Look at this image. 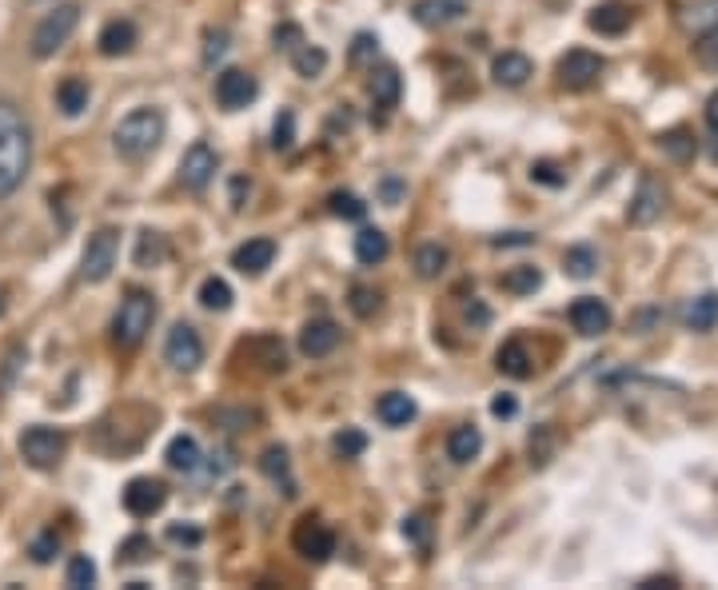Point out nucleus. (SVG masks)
Listing matches in <instances>:
<instances>
[{
	"instance_id": "obj_17",
	"label": "nucleus",
	"mask_w": 718,
	"mask_h": 590,
	"mask_svg": "<svg viewBox=\"0 0 718 590\" xmlns=\"http://www.w3.org/2000/svg\"><path fill=\"white\" fill-rule=\"evenodd\" d=\"M272 260H276V244L272 240H248V244H240L236 252H232V268L240 272V276H264L268 268H272Z\"/></svg>"
},
{
	"instance_id": "obj_28",
	"label": "nucleus",
	"mask_w": 718,
	"mask_h": 590,
	"mask_svg": "<svg viewBox=\"0 0 718 590\" xmlns=\"http://www.w3.org/2000/svg\"><path fill=\"white\" fill-rule=\"evenodd\" d=\"M391 256V244H387V236L379 232V228H359L356 236V260L363 268H375V264H383Z\"/></svg>"
},
{
	"instance_id": "obj_19",
	"label": "nucleus",
	"mask_w": 718,
	"mask_h": 590,
	"mask_svg": "<svg viewBox=\"0 0 718 590\" xmlns=\"http://www.w3.org/2000/svg\"><path fill=\"white\" fill-rule=\"evenodd\" d=\"M411 16H415V24H423V28H447V24H455V20L467 16V4H463V0H415V4H411Z\"/></svg>"
},
{
	"instance_id": "obj_25",
	"label": "nucleus",
	"mask_w": 718,
	"mask_h": 590,
	"mask_svg": "<svg viewBox=\"0 0 718 590\" xmlns=\"http://www.w3.org/2000/svg\"><path fill=\"white\" fill-rule=\"evenodd\" d=\"M415 399L411 395H403V391H387V395H379V403H375V415L387 423V427H407L411 419H415Z\"/></svg>"
},
{
	"instance_id": "obj_35",
	"label": "nucleus",
	"mask_w": 718,
	"mask_h": 590,
	"mask_svg": "<svg viewBox=\"0 0 718 590\" xmlns=\"http://www.w3.org/2000/svg\"><path fill=\"white\" fill-rule=\"evenodd\" d=\"M232 288H228V280H220V276H208L204 284H200V307H208V311H228L232 307Z\"/></svg>"
},
{
	"instance_id": "obj_7",
	"label": "nucleus",
	"mask_w": 718,
	"mask_h": 590,
	"mask_svg": "<svg viewBox=\"0 0 718 590\" xmlns=\"http://www.w3.org/2000/svg\"><path fill=\"white\" fill-rule=\"evenodd\" d=\"M164 359H168V367L172 371H196L200 363H204V339H200V331L192 327V323H176L172 331H168V339H164Z\"/></svg>"
},
{
	"instance_id": "obj_46",
	"label": "nucleus",
	"mask_w": 718,
	"mask_h": 590,
	"mask_svg": "<svg viewBox=\"0 0 718 590\" xmlns=\"http://www.w3.org/2000/svg\"><path fill=\"white\" fill-rule=\"evenodd\" d=\"M695 56H699L703 68L718 72V28L715 32H707V36H695Z\"/></svg>"
},
{
	"instance_id": "obj_18",
	"label": "nucleus",
	"mask_w": 718,
	"mask_h": 590,
	"mask_svg": "<svg viewBox=\"0 0 718 590\" xmlns=\"http://www.w3.org/2000/svg\"><path fill=\"white\" fill-rule=\"evenodd\" d=\"M340 347V327L332 323V319H312V323H304V331H300V351L308 355V359H324V355H332Z\"/></svg>"
},
{
	"instance_id": "obj_49",
	"label": "nucleus",
	"mask_w": 718,
	"mask_h": 590,
	"mask_svg": "<svg viewBox=\"0 0 718 590\" xmlns=\"http://www.w3.org/2000/svg\"><path fill=\"white\" fill-rule=\"evenodd\" d=\"M224 52H228V32H224V28H212V32H208V44H204V64L224 60Z\"/></svg>"
},
{
	"instance_id": "obj_8",
	"label": "nucleus",
	"mask_w": 718,
	"mask_h": 590,
	"mask_svg": "<svg viewBox=\"0 0 718 590\" xmlns=\"http://www.w3.org/2000/svg\"><path fill=\"white\" fill-rule=\"evenodd\" d=\"M603 56L599 52H587V48H571L563 60H559V84L571 88V92H587L599 84L603 76Z\"/></svg>"
},
{
	"instance_id": "obj_55",
	"label": "nucleus",
	"mask_w": 718,
	"mask_h": 590,
	"mask_svg": "<svg viewBox=\"0 0 718 590\" xmlns=\"http://www.w3.org/2000/svg\"><path fill=\"white\" fill-rule=\"evenodd\" d=\"M399 196H403V184H399L395 176H387V180H383V204H387V208H395V204H399Z\"/></svg>"
},
{
	"instance_id": "obj_6",
	"label": "nucleus",
	"mask_w": 718,
	"mask_h": 590,
	"mask_svg": "<svg viewBox=\"0 0 718 590\" xmlns=\"http://www.w3.org/2000/svg\"><path fill=\"white\" fill-rule=\"evenodd\" d=\"M64 451H68V439H64V431H56V427H40V423H36V427H28V431L20 435V455H24V463L36 467V471L60 467Z\"/></svg>"
},
{
	"instance_id": "obj_53",
	"label": "nucleus",
	"mask_w": 718,
	"mask_h": 590,
	"mask_svg": "<svg viewBox=\"0 0 718 590\" xmlns=\"http://www.w3.org/2000/svg\"><path fill=\"white\" fill-rule=\"evenodd\" d=\"M491 244H495V248H531L535 236H531V232H507V236H495Z\"/></svg>"
},
{
	"instance_id": "obj_57",
	"label": "nucleus",
	"mask_w": 718,
	"mask_h": 590,
	"mask_svg": "<svg viewBox=\"0 0 718 590\" xmlns=\"http://www.w3.org/2000/svg\"><path fill=\"white\" fill-rule=\"evenodd\" d=\"M467 319H475V323L483 327V323H487L491 315H487V307H479V303H471V307H467Z\"/></svg>"
},
{
	"instance_id": "obj_21",
	"label": "nucleus",
	"mask_w": 718,
	"mask_h": 590,
	"mask_svg": "<svg viewBox=\"0 0 718 590\" xmlns=\"http://www.w3.org/2000/svg\"><path fill=\"white\" fill-rule=\"evenodd\" d=\"M367 92H371L375 108H395V104H399V96H403V80H399V72H395L391 64H383V68H375V72H371Z\"/></svg>"
},
{
	"instance_id": "obj_32",
	"label": "nucleus",
	"mask_w": 718,
	"mask_h": 590,
	"mask_svg": "<svg viewBox=\"0 0 718 590\" xmlns=\"http://www.w3.org/2000/svg\"><path fill=\"white\" fill-rule=\"evenodd\" d=\"M292 68H296V76H304V80H316V76H324V68H328V52L320 48V44H300L296 52H292Z\"/></svg>"
},
{
	"instance_id": "obj_1",
	"label": "nucleus",
	"mask_w": 718,
	"mask_h": 590,
	"mask_svg": "<svg viewBox=\"0 0 718 590\" xmlns=\"http://www.w3.org/2000/svg\"><path fill=\"white\" fill-rule=\"evenodd\" d=\"M32 168V128L16 100L0 96V200H8Z\"/></svg>"
},
{
	"instance_id": "obj_31",
	"label": "nucleus",
	"mask_w": 718,
	"mask_h": 590,
	"mask_svg": "<svg viewBox=\"0 0 718 590\" xmlns=\"http://www.w3.org/2000/svg\"><path fill=\"white\" fill-rule=\"evenodd\" d=\"M447 264H451V252L443 244H423L415 252V276L419 280H439L447 272Z\"/></svg>"
},
{
	"instance_id": "obj_40",
	"label": "nucleus",
	"mask_w": 718,
	"mask_h": 590,
	"mask_svg": "<svg viewBox=\"0 0 718 590\" xmlns=\"http://www.w3.org/2000/svg\"><path fill=\"white\" fill-rule=\"evenodd\" d=\"M292 144H296V112L284 108V112L276 116V124H272V148H276V152H288Z\"/></svg>"
},
{
	"instance_id": "obj_5",
	"label": "nucleus",
	"mask_w": 718,
	"mask_h": 590,
	"mask_svg": "<svg viewBox=\"0 0 718 590\" xmlns=\"http://www.w3.org/2000/svg\"><path fill=\"white\" fill-rule=\"evenodd\" d=\"M116 256H120V232L116 228H100L96 236H88L84 244V256H80V280L84 284H104L116 268Z\"/></svg>"
},
{
	"instance_id": "obj_15",
	"label": "nucleus",
	"mask_w": 718,
	"mask_h": 590,
	"mask_svg": "<svg viewBox=\"0 0 718 590\" xmlns=\"http://www.w3.org/2000/svg\"><path fill=\"white\" fill-rule=\"evenodd\" d=\"M136 40H140L136 24H132L128 16H116V20H108V24L100 28L96 48H100V56H128V52L136 48Z\"/></svg>"
},
{
	"instance_id": "obj_52",
	"label": "nucleus",
	"mask_w": 718,
	"mask_h": 590,
	"mask_svg": "<svg viewBox=\"0 0 718 590\" xmlns=\"http://www.w3.org/2000/svg\"><path fill=\"white\" fill-rule=\"evenodd\" d=\"M491 415L495 419H515L519 415V399L515 395H495L491 399Z\"/></svg>"
},
{
	"instance_id": "obj_45",
	"label": "nucleus",
	"mask_w": 718,
	"mask_h": 590,
	"mask_svg": "<svg viewBox=\"0 0 718 590\" xmlns=\"http://www.w3.org/2000/svg\"><path fill=\"white\" fill-rule=\"evenodd\" d=\"M168 543L176 547H200L204 543V531L196 523H168Z\"/></svg>"
},
{
	"instance_id": "obj_34",
	"label": "nucleus",
	"mask_w": 718,
	"mask_h": 590,
	"mask_svg": "<svg viewBox=\"0 0 718 590\" xmlns=\"http://www.w3.org/2000/svg\"><path fill=\"white\" fill-rule=\"evenodd\" d=\"M659 148H663L671 160H679V164L695 160V152H699V144H695V136H691L687 128H671V132H663V136H659Z\"/></svg>"
},
{
	"instance_id": "obj_23",
	"label": "nucleus",
	"mask_w": 718,
	"mask_h": 590,
	"mask_svg": "<svg viewBox=\"0 0 718 590\" xmlns=\"http://www.w3.org/2000/svg\"><path fill=\"white\" fill-rule=\"evenodd\" d=\"M683 323H687V331H715L718 323V295L707 292V295H695V299H687L683 303Z\"/></svg>"
},
{
	"instance_id": "obj_43",
	"label": "nucleus",
	"mask_w": 718,
	"mask_h": 590,
	"mask_svg": "<svg viewBox=\"0 0 718 590\" xmlns=\"http://www.w3.org/2000/svg\"><path fill=\"white\" fill-rule=\"evenodd\" d=\"M260 471H264L268 479H288V471H292L288 451H284V447H268V451L260 455Z\"/></svg>"
},
{
	"instance_id": "obj_27",
	"label": "nucleus",
	"mask_w": 718,
	"mask_h": 590,
	"mask_svg": "<svg viewBox=\"0 0 718 590\" xmlns=\"http://www.w3.org/2000/svg\"><path fill=\"white\" fill-rule=\"evenodd\" d=\"M679 24L691 32V36H707L718 28V0H699V4H687L679 12Z\"/></svg>"
},
{
	"instance_id": "obj_51",
	"label": "nucleus",
	"mask_w": 718,
	"mask_h": 590,
	"mask_svg": "<svg viewBox=\"0 0 718 590\" xmlns=\"http://www.w3.org/2000/svg\"><path fill=\"white\" fill-rule=\"evenodd\" d=\"M379 52V40L371 36V32H359L356 40H352V64H363V60H371Z\"/></svg>"
},
{
	"instance_id": "obj_38",
	"label": "nucleus",
	"mask_w": 718,
	"mask_h": 590,
	"mask_svg": "<svg viewBox=\"0 0 718 590\" xmlns=\"http://www.w3.org/2000/svg\"><path fill=\"white\" fill-rule=\"evenodd\" d=\"M148 559H152V539H148V535H132V539L120 543L116 563H124V567H140V563H148Z\"/></svg>"
},
{
	"instance_id": "obj_12",
	"label": "nucleus",
	"mask_w": 718,
	"mask_h": 590,
	"mask_svg": "<svg viewBox=\"0 0 718 590\" xmlns=\"http://www.w3.org/2000/svg\"><path fill=\"white\" fill-rule=\"evenodd\" d=\"M292 543H296V551H300L304 559H312V563H328V559L336 555V535H332L324 523H316V519H300L296 531H292Z\"/></svg>"
},
{
	"instance_id": "obj_24",
	"label": "nucleus",
	"mask_w": 718,
	"mask_h": 590,
	"mask_svg": "<svg viewBox=\"0 0 718 590\" xmlns=\"http://www.w3.org/2000/svg\"><path fill=\"white\" fill-rule=\"evenodd\" d=\"M535 359H531V351L519 343V339H507L499 351H495V367L507 375V379H527L535 367H531Z\"/></svg>"
},
{
	"instance_id": "obj_48",
	"label": "nucleus",
	"mask_w": 718,
	"mask_h": 590,
	"mask_svg": "<svg viewBox=\"0 0 718 590\" xmlns=\"http://www.w3.org/2000/svg\"><path fill=\"white\" fill-rule=\"evenodd\" d=\"M272 40H276V48H284V52L292 56V52L304 44V28H300V24H280V28L272 32Z\"/></svg>"
},
{
	"instance_id": "obj_44",
	"label": "nucleus",
	"mask_w": 718,
	"mask_h": 590,
	"mask_svg": "<svg viewBox=\"0 0 718 590\" xmlns=\"http://www.w3.org/2000/svg\"><path fill=\"white\" fill-rule=\"evenodd\" d=\"M348 307L356 311L359 319H371V315L379 311V292H375V288H363V284H356V288H352V299H348Z\"/></svg>"
},
{
	"instance_id": "obj_54",
	"label": "nucleus",
	"mask_w": 718,
	"mask_h": 590,
	"mask_svg": "<svg viewBox=\"0 0 718 590\" xmlns=\"http://www.w3.org/2000/svg\"><path fill=\"white\" fill-rule=\"evenodd\" d=\"M403 539H411V543H427V523L419 519V515H411V519H403Z\"/></svg>"
},
{
	"instance_id": "obj_10",
	"label": "nucleus",
	"mask_w": 718,
	"mask_h": 590,
	"mask_svg": "<svg viewBox=\"0 0 718 590\" xmlns=\"http://www.w3.org/2000/svg\"><path fill=\"white\" fill-rule=\"evenodd\" d=\"M256 96H260V80H256L252 72H244V68H224V72L216 76V100H220V108L240 112V108H248Z\"/></svg>"
},
{
	"instance_id": "obj_37",
	"label": "nucleus",
	"mask_w": 718,
	"mask_h": 590,
	"mask_svg": "<svg viewBox=\"0 0 718 590\" xmlns=\"http://www.w3.org/2000/svg\"><path fill=\"white\" fill-rule=\"evenodd\" d=\"M328 212H332V216H340V220H352V224H359V220L367 216V204L359 200L356 192H332V196H328Z\"/></svg>"
},
{
	"instance_id": "obj_58",
	"label": "nucleus",
	"mask_w": 718,
	"mask_h": 590,
	"mask_svg": "<svg viewBox=\"0 0 718 590\" xmlns=\"http://www.w3.org/2000/svg\"><path fill=\"white\" fill-rule=\"evenodd\" d=\"M0 315H4V288H0Z\"/></svg>"
},
{
	"instance_id": "obj_2",
	"label": "nucleus",
	"mask_w": 718,
	"mask_h": 590,
	"mask_svg": "<svg viewBox=\"0 0 718 590\" xmlns=\"http://www.w3.org/2000/svg\"><path fill=\"white\" fill-rule=\"evenodd\" d=\"M164 132H168V120H164L160 108H132V112L116 124L112 148H116L124 160H144V156H152V152L160 148Z\"/></svg>"
},
{
	"instance_id": "obj_56",
	"label": "nucleus",
	"mask_w": 718,
	"mask_h": 590,
	"mask_svg": "<svg viewBox=\"0 0 718 590\" xmlns=\"http://www.w3.org/2000/svg\"><path fill=\"white\" fill-rule=\"evenodd\" d=\"M707 124L718 132V88L711 92V100H707Z\"/></svg>"
},
{
	"instance_id": "obj_16",
	"label": "nucleus",
	"mask_w": 718,
	"mask_h": 590,
	"mask_svg": "<svg viewBox=\"0 0 718 590\" xmlns=\"http://www.w3.org/2000/svg\"><path fill=\"white\" fill-rule=\"evenodd\" d=\"M531 76H535V64H531V56H523V52H499V56L491 60V80H495L499 88H523Z\"/></svg>"
},
{
	"instance_id": "obj_29",
	"label": "nucleus",
	"mask_w": 718,
	"mask_h": 590,
	"mask_svg": "<svg viewBox=\"0 0 718 590\" xmlns=\"http://www.w3.org/2000/svg\"><path fill=\"white\" fill-rule=\"evenodd\" d=\"M88 100H92V92H88V84L80 76H68V80L56 84V108L64 116H80L88 108Z\"/></svg>"
},
{
	"instance_id": "obj_20",
	"label": "nucleus",
	"mask_w": 718,
	"mask_h": 590,
	"mask_svg": "<svg viewBox=\"0 0 718 590\" xmlns=\"http://www.w3.org/2000/svg\"><path fill=\"white\" fill-rule=\"evenodd\" d=\"M587 28L599 32V36H623L631 28V8L627 4H595L591 16H587Z\"/></svg>"
},
{
	"instance_id": "obj_41",
	"label": "nucleus",
	"mask_w": 718,
	"mask_h": 590,
	"mask_svg": "<svg viewBox=\"0 0 718 590\" xmlns=\"http://www.w3.org/2000/svg\"><path fill=\"white\" fill-rule=\"evenodd\" d=\"M527 447H531V467H547L551 455H555V435H551V427H535Z\"/></svg>"
},
{
	"instance_id": "obj_30",
	"label": "nucleus",
	"mask_w": 718,
	"mask_h": 590,
	"mask_svg": "<svg viewBox=\"0 0 718 590\" xmlns=\"http://www.w3.org/2000/svg\"><path fill=\"white\" fill-rule=\"evenodd\" d=\"M132 260H136V268H160L164 260H168V244H164V236L160 232H140L136 236V252H132Z\"/></svg>"
},
{
	"instance_id": "obj_42",
	"label": "nucleus",
	"mask_w": 718,
	"mask_h": 590,
	"mask_svg": "<svg viewBox=\"0 0 718 590\" xmlns=\"http://www.w3.org/2000/svg\"><path fill=\"white\" fill-rule=\"evenodd\" d=\"M96 583V563L88 555H72L68 559V587L72 590H88Z\"/></svg>"
},
{
	"instance_id": "obj_36",
	"label": "nucleus",
	"mask_w": 718,
	"mask_h": 590,
	"mask_svg": "<svg viewBox=\"0 0 718 590\" xmlns=\"http://www.w3.org/2000/svg\"><path fill=\"white\" fill-rule=\"evenodd\" d=\"M595 268H599V260H595L591 248H567V256H563V272H567L571 280H591Z\"/></svg>"
},
{
	"instance_id": "obj_39",
	"label": "nucleus",
	"mask_w": 718,
	"mask_h": 590,
	"mask_svg": "<svg viewBox=\"0 0 718 590\" xmlns=\"http://www.w3.org/2000/svg\"><path fill=\"white\" fill-rule=\"evenodd\" d=\"M332 451H336L340 459H359V455L367 451V435L356 431V427H344V431L332 439Z\"/></svg>"
},
{
	"instance_id": "obj_47",
	"label": "nucleus",
	"mask_w": 718,
	"mask_h": 590,
	"mask_svg": "<svg viewBox=\"0 0 718 590\" xmlns=\"http://www.w3.org/2000/svg\"><path fill=\"white\" fill-rule=\"evenodd\" d=\"M531 180L535 184H543V188H563L567 184V176L551 164V160H539V164H531Z\"/></svg>"
},
{
	"instance_id": "obj_13",
	"label": "nucleus",
	"mask_w": 718,
	"mask_h": 590,
	"mask_svg": "<svg viewBox=\"0 0 718 590\" xmlns=\"http://www.w3.org/2000/svg\"><path fill=\"white\" fill-rule=\"evenodd\" d=\"M663 208H667L663 184H659L655 176H643V180H639V192H635V200H631V208H627V220H631L635 228H651V224L663 216Z\"/></svg>"
},
{
	"instance_id": "obj_11",
	"label": "nucleus",
	"mask_w": 718,
	"mask_h": 590,
	"mask_svg": "<svg viewBox=\"0 0 718 590\" xmlns=\"http://www.w3.org/2000/svg\"><path fill=\"white\" fill-rule=\"evenodd\" d=\"M124 511L132 515V519H152L164 503H168V487L160 483V479H148V475H140V479H132L128 487H124Z\"/></svg>"
},
{
	"instance_id": "obj_3",
	"label": "nucleus",
	"mask_w": 718,
	"mask_h": 590,
	"mask_svg": "<svg viewBox=\"0 0 718 590\" xmlns=\"http://www.w3.org/2000/svg\"><path fill=\"white\" fill-rule=\"evenodd\" d=\"M152 319H156V295L144 292V288H132V292L120 299L116 315H112V343L132 351L144 343V335L152 331Z\"/></svg>"
},
{
	"instance_id": "obj_14",
	"label": "nucleus",
	"mask_w": 718,
	"mask_h": 590,
	"mask_svg": "<svg viewBox=\"0 0 718 590\" xmlns=\"http://www.w3.org/2000/svg\"><path fill=\"white\" fill-rule=\"evenodd\" d=\"M571 323H575L579 335L595 339V335H603V331L611 327V307H607L599 295H579V299L571 303Z\"/></svg>"
},
{
	"instance_id": "obj_9",
	"label": "nucleus",
	"mask_w": 718,
	"mask_h": 590,
	"mask_svg": "<svg viewBox=\"0 0 718 590\" xmlns=\"http://www.w3.org/2000/svg\"><path fill=\"white\" fill-rule=\"evenodd\" d=\"M216 168H220V156L208 140H196L184 156H180V184L188 192H204L212 180H216Z\"/></svg>"
},
{
	"instance_id": "obj_50",
	"label": "nucleus",
	"mask_w": 718,
	"mask_h": 590,
	"mask_svg": "<svg viewBox=\"0 0 718 590\" xmlns=\"http://www.w3.org/2000/svg\"><path fill=\"white\" fill-rule=\"evenodd\" d=\"M56 547H60V539H56V531H48V535H40L36 543H32V563H52V555H56Z\"/></svg>"
},
{
	"instance_id": "obj_33",
	"label": "nucleus",
	"mask_w": 718,
	"mask_h": 590,
	"mask_svg": "<svg viewBox=\"0 0 718 590\" xmlns=\"http://www.w3.org/2000/svg\"><path fill=\"white\" fill-rule=\"evenodd\" d=\"M499 288H503V292H511V295H535L539 288H543V272H539V268H531V264H519V268L503 272Z\"/></svg>"
},
{
	"instance_id": "obj_26",
	"label": "nucleus",
	"mask_w": 718,
	"mask_h": 590,
	"mask_svg": "<svg viewBox=\"0 0 718 590\" xmlns=\"http://www.w3.org/2000/svg\"><path fill=\"white\" fill-rule=\"evenodd\" d=\"M164 463H168L172 471H180V475L200 471V443H196L192 435H176V439L168 443V451H164Z\"/></svg>"
},
{
	"instance_id": "obj_4",
	"label": "nucleus",
	"mask_w": 718,
	"mask_h": 590,
	"mask_svg": "<svg viewBox=\"0 0 718 590\" xmlns=\"http://www.w3.org/2000/svg\"><path fill=\"white\" fill-rule=\"evenodd\" d=\"M76 24H80V4H76V0H64V4H56L52 12H44L40 24L32 28V56H36V60L56 56V52L72 40Z\"/></svg>"
},
{
	"instance_id": "obj_22",
	"label": "nucleus",
	"mask_w": 718,
	"mask_h": 590,
	"mask_svg": "<svg viewBox=\"0 0 718 590\" xmlns=\"http://www.w3.org/2000/svg\"><path fill=\"white\" fill-rule=\"evenodd\" d=\"M479 451H483V435H479V427H455V431L447 435V459H451L455 467L475 463Z\"/></svg>"
}]
</instances>
